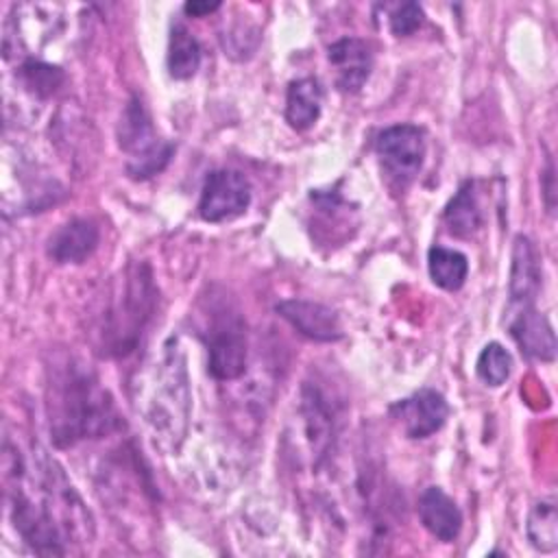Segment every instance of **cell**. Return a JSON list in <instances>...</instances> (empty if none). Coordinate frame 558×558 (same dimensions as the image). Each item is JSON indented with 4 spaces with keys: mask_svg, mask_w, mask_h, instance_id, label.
<instances>
[{
    "mask_svg": "<svg viewBox=\"0 0 558 558\" xmlns=\"http://www.w3.org/2000/svg\"><path fill=\"white\" fill-rule=\"evenodd\" d=\"M303 416H305V429H307L312 449L320 458L331 447L338 412L333 403L329 405V399L325 397V392L314 384L303 386Z\"/></svg>",
    "mask_w": 558,
    "mask_h": 558,
    "instance_id": "cell-16",
    "label": "cell"
},
{
    "mask_svg": "<svg viewBox=\"0 0 558 558\" xmlns=\"http://www.w3.org/2000/svg\"><path fill=\"white\" fill-rule=\"evenodd\" d=\"M323 109V87L316 78L292 81L286 94V120L292 129L305 131L318 118Z\"/></svg>",
    "mask_w": 558,
    "mask_h": 558,
    "instance_id": "cell-17",
    "label": "cell"
},
{
    "mask_svg": "<svg viewBox=\"0 0 558 558\" xmlns=\"http://www.w3.org/2000/svg\"><path fill=\"white\" fill-rule=\"evenodd\" d=\"M427 268L432 281L442 290H460L469 275L466 255L445 246H432L427 253Z\"/></svg>",
    "mask_w": 558,
    "mask_h": 558,
    "instance_id": "cell-20",
    "label": "cell"
},
{
    "mask_svg": "<svg viewBox=\"0 0 558 558\" xmlns=\"http://www.w3.org/2000/svg\"><path fill=\"white\" fill-rule=\"evenodd\" d=\"M161 360L153 375V388L148 392L146 403V421L155 434L174 445L183 440L187 408H190V390L185 375V360L177 344L163 347Z\"/></svg>",
    "mask_w": 558,
    "mask_h": 558,
    "instance_id": "cell-4",
    "label": "cell"
},
{
    "mask_svg": "<svg viewBox=\"0 0 558 558\" xmlns=\"http://www.w3.org/2000/svg\"><path fill=\"white\" fill-rule=\"evenodd\" d=\"M388 20H390V31L397 37H405V35H412L423 24V9L416 2H405V4H399Z\"/></svg>",
    "mask_w": 558,
    "mask_h": 558,
    "instance_id": "cell-24",
    "label": "cell"
},
{
    "mask_svg": "<svg viewBox=\"0 0 558 558\" xmlns=\"http://www.w3.org/2000/svg\"><path fill=\"white\" fill-rule=\"evenodd\" d=\"M447 229L458 238H471L482 227V209L475 194V183L466 181L445 207Z\"/></svg>",
    "mask_w": 558,
    "mask_h": 558,
    "instance_id": "cell-18",
    "label": "cell"
},
{
    "mask_svg": "<svg viewBox=\"0 0 558 558\" xmlns=\"http://www.w3.org/2000/svg\"><path fill=\"white\" fill-rule=\"evenodd\" d=\"M508 329L521 353H525L527 357L541 362H551L556 357L554 329L549 320L532 305L517 310L508 323Z\"/></svg>",
    "mask_w": 558,
    "mask_h": 558,
    "instance_id": "cell-13",
    "label": "cell"
},
{
    "mask_svg": "<svg viewBox=\"0 0 558 558\" xmlns=\"http://www.w3.org/2000/svg\"><path fill=\"white\" fill-rule=\"evenodd\" d=\"M100 233L94 220L72 218L46 242V253L57 264H83L98 246Z\"/></svg>",
    "mask_w": 558,
    "mask_h": 558,
    "instance_id": "cell-12",
    "label": "cell"
},
{
    "mask_svg": "<svg viewBox=\"0 0 558 558\" xmlns=\"http://www.w3.org/2000/svg\"><path fill=\"white\" fill-rule=\"evenodd\" d=\"M46 416L57 447L102 438L122 427L111 395L85 364L72 357L48 366Z\"/></svg>",
    "mask_w": 558,
    "mask_h": 558,
    "instance_id": "cell-2",
    "label": "cell"
},
{
    "mask_svg": "<svg viewBox=\"0 0 558 558\" xmlns=\"http://www.w3.org/2000/svg\"><path fill=\"white\" fill-rule=\"evenodd\" d=\"M277 314L288 320L301 336L316 342H336L342 338V325L338 314L316 301L288 299L275 305Z\"/></svg>",
    "mask_w": 558,
    "mask_h": 558,
    "instance_id": "cell-10",
    "label": "cell"
},
{
    "mask_svg": "<svg viewBox=\"0 0 558 558\" xmlns=\"http://www.w3.org/2000/svg\"><path fill=\"white\" fill-rule=\"evenodd\" d=\"M512 371V357L499 342H488L475 362V373L486 386H501Z\"/></svg>",
    "mask_w": 558,
    "mask_h": 558,
    "instance_id": "cell-23",
    "label": "cell"
},
{
    "mask_svg": "<svg viewBox=\"0 0 558 558\" xmlns=\"http://www.w3.org/2000/svg\"><path fill=\"white\" fill-rule=\"evenodd\" d=\"M4 499L15 532L35 554L63 556L89 543L94 521L59 462L39 445L2 442Z\"/></svg>",
    "mask_w": 558,
    "mask_h": 558,
    "instance_id": "cell-1",
    "label": "cell"
},
{
    "mask_svg": "<svg viewBox=\"0 0 558 558\" xmlns=\"http://www.w3.org/2000/svg\"><path fill=\"white\" fill-rule=\"evenodd\" d=\"M525 532L530 543L543 551L551 554L558 547V517H556V501L551 497L541 499L532 506L525 523Z\"/></svg>",
    "mask_w": 558,
    "mask_h": 558,
    "instance_id": "cell-21",
    "label": "cell"
},
{
    "mask_svg": "<svg viewBox=\"0 0 558 558\" xmlns=\"http://www.w3.org/2000/svg\"><path fill=\"white\" fill-rule=\"evenodd\" d=\"M118 144L126 155V174L135 181L159 174L172 157V144L155 133L150 113L137 96L126 102L120 116Z\"/></svg>",
    "mask_w": 558,
    "mask_h": 558,
    "instance_id": "cell-5",
    "label": "cell"
},
{
    "mask_svg": "<svg viewBox=\"0 0 558 558\" xmlns=\"http://www.w3.org/2000/svg\"><path fill=\"white\" fill-rule=\"evenodd\" d=\"M201 44L198 39L183 26L177 24L170 31L168 44V72L172 78L185 81L192 78L201 65Z\"/></svg>",
    "mask_w": 558,
    "mask_h": 558,
    "instance_id": "cell-19",
    "label": "cell"
},
{
    "mask_svg": "<svg viewBox=\"0 0 558 558\" xmlns=\"http://www.w3.org/2000/svg\"><path fill=\"white\" fill-rule=\"evenodd\" d=\"M425 133L414 124H392L377 135L375 153L388 181L405 187L414 181L425 161Z\"/></svg>",
    "mask_w": 558,
    "mask_h": 558,
    "instance_id": "cell-6",
    "label": "cell"
},
{
    "mask_svg": "<svg viewBox=\"0 0 558 558\" xmlns=\"http://www.w3.org/2000/svg\"><path fill=\"white\" fill-rule=\"evenodd\" d=\"M207 368L220 381L238 379L246 368V331L235 312L222 310L211 318L207 340Z\"/></svg>",
    "mask_w": 558,
    "mask_h": 558,
    "instance_id": "cell-7",
    "label": "cell"
},
{
    "mask_svg": "<svg viewBox=\"0 0 558 558\" xmlns=\"http://www.w3.org/2000/svg\"><path fill=\"white\" fill-rule=\"evenodd\" d=\"M329 63L336 70V85L342 92H357L373 68V54L364 39L342 37L329 46Z\"/></svg>",
    "mask_w": 558,
    "mask_h": 558,
    "instance_id": "cell-14",
    "label": "cell"
},
{
    "mask_svg": "<svg viewBox=\"0 0 558 558\" xmlns=\"http://www.w3.org/2000/svg\"><path fill=\"white\" fill-rule=\"evenodd\" d=\"M541 290V257L534 242L525 235L514 238L512 246V266H510V307L521 310L534 305V299Z\"/></svg>",
    "mask_w": 558,
    "mask_h": 558,
    "instance_id": "cell-11",
    "label": "cell"
},
{
    "mask_svg": "<svg viewBox=\"0 0 558 558\" xmlns=\"http://www.w3.org/2000/svg\"><path fill=\"white\" fill-rule=\"evenodd\" d=\"M155 301L157 288L150 268L144 262L131 264L122 272L116 294L105 310V325L100 331L105 353L126 355L137 347L140 336L153 316Z\"/></svg>",
    "mask_w": 558,
    "mask_h": 558,
    "instance_id": "cell-3",
    "label": "cell"
},
{
    "mask_svg": "<svg viewBox=\"0 0 558 558\" xmlns=\"http://www.w3.org/2000/svg\"><path fill=\"white\" fill-rule=\"evenodd\" d=\"M395 418L408 438H427L438 432L449 414L445 397L432 388H423L392 405Z\"/></svg>",
    "mask_w": 558,
    "mask_h": 558,
    "instance_id": "cell-9",
    "label": "cell"
},
{
    "mask_svg": "<svg viewBox=\"0 0 558 558\" xmlns=\"http://www.w3.org/2000/svg\"><path fill=\"white\" fill-rule=\"evenodd\" d=\"M248 205L251 183L242 172L220 168L207 174L198 201V214L203 220L225 222L242 216L248 209Z\"/></svg>",
    "mask_w": 558,
    "mask_h": 558,
    "instance_id": "cell-8",
    "label": "cell"
},
{
    "mask_svg": "<svg viewBox=\"0 0 558 558\" xmlns=\"http://www.w3.org/2000/svg\"><path fill=\"white\" fill-rule=\"evenodd\" d=\"M418 519L423 527L442 543H451L462 530V512L440 486L423 490L418 499Z\"/></svg>",
    "mask_w": 558,
    "mask_h": 558,
    "instance_id": "cell-15",
    "label": "cell"
},
{
    "mask_svg": "<svg viewBox=\"0 0 558 558\" xmlns=\"http://www.w3.org/2000/svg\"><path fill=\"white\" fill-rule=\"evenodd\" d=\"M17 76H20L22 85H24L31 94H35V96H39V98L52 96V94L59 89V85L63 83V72H61V68L50 65V63H44V61H39V59H26V61L20 65Z\"/></svg>",
    "mask_w": 558,
    "mask_h": 558,
    "instance_id": "cell-22",
    "label": "cell"
},
{
    "mask_svg": "<svg viewBox=\"0 0 558 558\" xmlns=\"http://www.w3.org/2000/svg\"><path fill=\"white\" fill-rule=\"evenodd\" d=\"M216 9H220V2H187L183 7V11L192 17H203L207 13H214Z\"/></svg>",
    "mask_w": 558,
    "mask_h": 558,
    "instance_id": "cell-25",
    "label": "cell"
}]
</instances>
